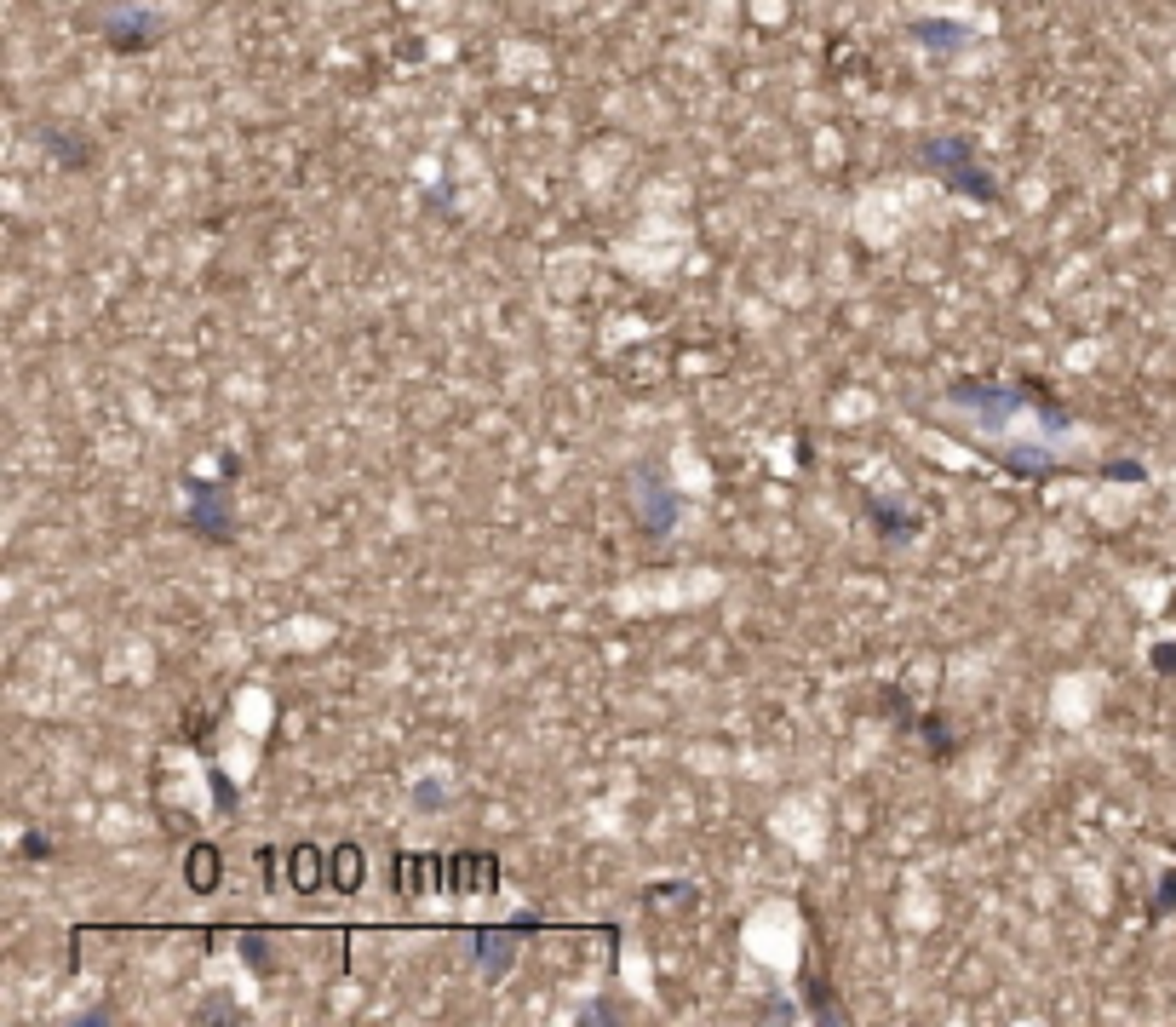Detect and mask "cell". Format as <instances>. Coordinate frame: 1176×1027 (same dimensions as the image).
I'll use <instances>...</instances> for the list:
<instances>
[{"label": "cell", "instance_id": "ba28073f", "mask_svg": "<svg viewBox=\"0 0 1176 1027\" xmlns=\"http://www.w3.org/2000/svg\"><path fill=\"white\" fill-rule=\"evenodd\" d=\"M46 150H52V156H58V167H69V173H76V167H81V161L92 156V150H87V143H76V138H63L58 126H46Z\"/></svg>", "mask_w": 1176, "mask_h": 1027}, {"label": "cell", "instance_id": "5bb4252c", "mask_svg": "<svg viewBox=\"0 0 1176 1027\" xmlns=\"http://www.w3.org/2000/svg\"><path fill=\"white\" fill-rule=\"evenodd\" d=\"M322 872H328V867H322ZM322 872H316V855H311V850H299V861H293V884H299V890H316V878H322Z\"/></svg>", "mask_w": 1176, "mask_h": 1027}, {"label": "cell", "instance_id": "277c9868", "mask_svg": "<svg viewBox=\"0 0 1176 1027\" xmlns=\"http://www.w3.org/2000/svg\"><path fill=\"white\" fill-rule=\"evenodd\" d=\"M866 517H872V534L884 540V546H907L924 529V511L901 505L896 494H866Z\"/></svg>", "mask_w": 1176, "mask_h": 1027}, {"label": "cell", "instance_id": "9c48e42d", "mask_svg": "<svg viewBox=\"0 0 1176 1027\" xmlns=\"http://www.w3.org/2000/svg\"><path fill=\"white\" fill-rule=\"evenodd\" d=\"M913 729L930 741V758H952V735H947V723H941L935 712H918V723H913Z\"/></svg>", "mask_w": 1176, "mask_h": 1027}, {"label": "cell", "instance_id": "6da1fadb", "mask_svg": "<svg viewBox=\"0 0 1176 1027\" xmlns=\"http://www.w3.org/2000/svg\"><path fill=\"white\" fill-rule=\"evenodd\" d=\"M918 167L924 173H935L952 195H965V201H982V207H993L999 201V184L987 178V167L976 161V150L965 138H952V132H941V138H924L918 143Z\"/></svg>", "mask_w": 1176, "mask_h": 1027}, {"label": "cell", "instance_id": "3957f363", "mask_svg": "<svg viewBox=\"0 0 1176 1027\" xmlns=\"http://www.w3.org/2000/svg\"><path fill=\"white\" fill-rule=\"evenodd\" d=\"M631 505H637V529H643V540H672V529H678V517H683V499H678V488L666 482V471L660 465H637L631 471Z\"/></svg>", "mask_w": 1176, "mask_h": 1027}, {"label": "cell", "instance_id": "30bf717a", "mask_svg": "<svg viewBox=\"0 0 1176 1027\" xmlns=\"http://www.w3.org/2000/svg\"><path fill=\"white\" fill-rule=\"evenodd\" d=\"M190 884H195V890H212V884H218V855H212L207 844L190 850Z\"/></svg>", "mask_w": 1176, "mask_h": 1027}, {"label": "cell", "instance_id": "8992f818", "mask_svg": "<svg viewBox=\"0 0 1176 1027\" xmlns=\"http://www.w3.org/2000/svg\"><path fill=\"white\" fill-rule=\"evenodd\" d=\"M161 41V18H150V12H121V18H109V46L115 52H143V46H156Z\"/></svg>", "mask_w": 1176, "mask_h": 1027}, {"label": "cell", "instance_id": "2e32d148", "mask_svg": "<svg viewBox=\"0 0 1176 1027\" xmlns=\"http://www.w3.org/2000/svg\"><path fill=\"white\" fill-rule=\"evenodd\" d=\"M1153 672H1176V643H1159L1153 648Z\"/></svg>", "mask_w": 1176, "mask_h": 1027}, {"label": "cell", "instance_id": "4fadbf2b", "mask_svg": "<svg viewBox=\"0 0 1176 1027\" xmlns=\"http://www.w3.org/2000/svg\"><path fill=\"white\" fill-rule=\"evenodd\" d=\"M1170 907H1176V872L1159 878V890H1153V901H1148V918H1165Z\"/></svg>", "mask_w": 1176, "mask_h": 1027}, {"label": "cell", "instance_id": "7a4b0ae2", "mask_svg": "<svg viewBox=\"0 0 1176 1027\" xmlns=\"http://www.w3.org/2000/svg\"><path fill=\"white\" fill-rule=\"evenodd\" d=\"M230 471H218V482L207 477H184V529L201 546H230L236 534V499H230Z\"/></svg>", "mask_w": 1176, "mask_h": 1027}, {"label": "cell", "instance_id": "52a82bcc", "mask_svg": "<svg viewBox=\"0 0 1176 1027\" xmlns=\"http://www.w3.org/2000/svg\"><path fill=\"white\" fill-rule=\"evenodd\" d=\"M913 35H918L924 46H935V52H959V46L970 41V29H959V24H935V18L913 24Z\"/></svg>", "mask_w": 1176, "mask_h": 1027}, {"label": "cell", "instance_id": "5b68a950", "mask_svg": "<svg viewBox=\"0 0 1176 1027\" xmlns=\"http://www.w3.org/2000/svg\"><path fill=\"white\" fill-rule=\"evenodd\" d=\"M523 924H529V918H523ZM523 924H517V930H523ZM517 930H477V935H471V947H477L471 965H477L482 982H505V970L517 965Z\"/></svg>", "mask_w": 1176, "mask_h": 1027}, {"label": "cell", "instance_id": "7c38bea8", "mask_svg": "<svg viewBox=\"0 0 1176 1027\" xmlns=\"http://www.w3.org/2000/svg\"><path fill=\"white\" fill-rule=\"evenodd\" d=\"M333 884H339V890H356V884H361V867H356V850H350V844L339 850V867H333Z\"/></svg>", "mask_w": 1176, "mask_h": 1027}, {"label": "cell", "instance_id": "8fae6325", "mask_svg": "<svg viewBox=\"0 0 1176 1027\" xmlns=\"http://www.w3.org/2000/svg\"><path fill=\"white\" fill-rule=\"evenodd\" d=\"M443 803H448V786L443 781H413V810L419 816H436Z\"/></svg>", "mask_w": 1176, "mask_h": 1027}, {"label": "cell", "instance_id": "9a60e30c", "mask_svg": "<svg viewBox=\"0 0 1176 1027\" xmlns=\"http://www.w3.org/2000/svg\"><path fill=\"white\" fill-rule=\"evenodd\" d=\"M24 855L46 861V855H52V838H46V833H24Z\"/></svg>", "mask_w": 1176, "mask_h": 1027}]
</instances>
